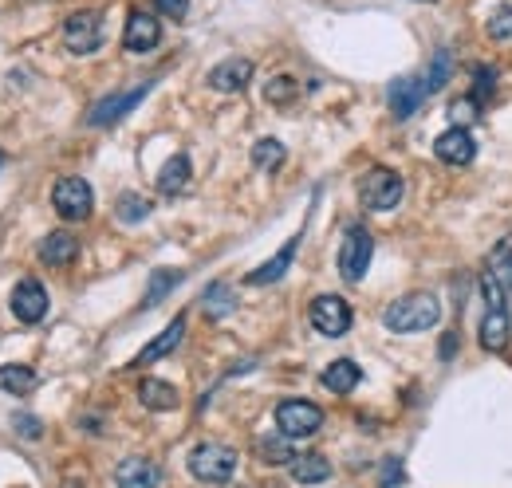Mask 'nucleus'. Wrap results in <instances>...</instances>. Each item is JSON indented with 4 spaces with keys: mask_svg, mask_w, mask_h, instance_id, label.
<instances>
[{
    "mask_svg": "<svg viewBox=\"0 0 512 488\" xmlns=\"http://www.w3.org/2000/svg\"><path fill=\"white\" fill-rule=\"evenodd\" d=\"M40 386V378H36V370L24 363H12V366H0V390L4 394H12V398H24V394H32Z\"/></svg>",
    "mask_w": 512,
    "mask_h": 488,
    "instance_id": "21",
    "label": "nucleus"
},
{
    "mask_svg": "<svg viewBox=\"0 0 512 488\" xmlns=\"http://www.w3.org/2000/svg\"><path fill=\"white\" fill-rule=\"evenodd\" d=\"M150 201L146 197H138V193H123L119 197V205H115V217L123 221V225H138V221H146L150 217Z\"/></svg>",
    "mask_w": 512,
    "mask_h": 488,
    "instance_id": "29",
    "label": "nucleus"
},
{
    "mask_svg": "<svg viewBox=\"0 0 512 488\" xmlns=\"http://www.w3.org/2000/svg\"><path fill=\"white\" fill-rule=\"evenodd\" d=\"M186 185H190V158H186V154H174V158L162 166V174H158V189H162L166 197H178Z\"/></svg>",
    "mask_w": 512,
    "mask_h": 488,
    "instance_id": "23",
    "label": "nucleus"
},
{
    "mask_svg": "<svg viewBox=\"0 0 512 488\" xmlns=\"http://www.w3.org/2000/svg\"><path fill=\"white\" fill-rule=\"evenodd\" d=\"M158 4V12H166L170 20H182L186 12H190V0H154Z\"/></svg>",
    "mask_w": 512,
    "mask_h": 488,
    "instance_id": "38",
    "label": "nucleus"
},
{
    "mask_svg": "<svg viewBox=\"0 0 512 488\" xmlns=\"http://www.w3.org/2000/svg\"><path fill=\"white\" fill-rule=\"evenodd\" d=\"M489 36H493V40H512V4L497 8V12L489 16Z\"/></svg>",
    "mask_w": 512,
    "mask_h": 488,
    "instance_id": "33",
    "label": "nucleus"
},
{
    "mask_svg": "<svg viewBox=\"0 0 512 488\" xmlns=\"http://www.w3.org/2000/svg\"><path fill=\"white\" fill-rule=\"evenodd\" d=\"M438 319H442V304H438V296H430V292H410V296L394 300V304L383 311L386 331H394V335L430 331Z\"/></svg>",
    "mask_w": 512,
    "mask_h": 488,
    "instance_id": "1",
    "label": "nucleus"
},
{
    "mask_svg": "<svg viewBox=\"0 0 512 488\" xmlns=\"http://www.w3.org/2000/svg\"><path fill=\"white\" fill-rule=\"evenodd\" d=\"M386 103H390V115L398 122L414 119L418 107L426 103V83L414 79V75H398V79L386 87Z\"/></svg>",
    "mask_w": 512,
    "mask_h": 488,
    "instance_id": "10",
    "label": "nucleus"
},
{
    "mask_svg": "<svg viewBox=\"0 0 512 488\" xmlns=\"http://www.w3.org/2000/svg\"><path fill=\"white\" fill-rule=\"evenodd\" d=\"M0 166H4V154H0Z\"/></svg>",
    "mask_w": 512,
    "mask_h": 488,
    "instance_id": "40",
    "label": "nucleus"
},
{
    "mask_svg": "<svg viewBox=\"0 0 512 488\" xmlns=\"http://www.w3.org/2000/svg\"><path fill=\"white\" fill-rule=\"evenodd\" d=\"M182 284V272H170V268H158L154 272V280H150V288H146V300H142V307H154L170 288H178Z\"/></svg>",
    "mask_w": 512,
    "mask_h": 488,
    "instance_id": "30",
    "label": "nucleus"
},
{
    "mask_svg": "<svg viewBox=\"0 0 512 488\" xmlns=\"http://www.w3.org/2000/svg\"><path fill=\"white\" fill-rule=\"evenodd\" d=\"M12 315H16L20 323H28V327L48 315V292H44L40 280L24 276V280L16 284V292H12Z\"/></svg>",
    "mask_w": 512,
    "mask_h": 488,
    "instance_id": "11",
    "label": "nucleus"
},
{
    "mask_svg": "<svg viewBox=\"0 0 512 488\" xmlns=\"http://www.w3.org/2000/svg\"><path fill=\"white\" fill-rule=\"evenodd\" d=\"M351 304L343 300V296H316L312 307H308V323L327 335V339H339V335H347L351 331Z\"/></svg>",
    "mask_w": 512,
    "mask_h": 488,
    "instance_id": "6",
    "label": "nucleus"
},
{
    "mask_svg": "<svg viewBox=\"0 0 512 488\" xmlns=\"http://www.w3.org/2000/svg\"><path fill=\"white\" fill-rule=\"evenodd\" d=\"M12 429H16L24 441H40V437H44V422L32 418V414H12Z\"/></svg>",
    "mask_w": 512,
    "mask_h": 488,
    "instance_id": "36",
    "label": "nucleus"
},
{
    "mask_svg": "<svg viewBox=\"0 0 512 488\" xmlns=\"http://www.w3.org/2000/svg\"><path fill=\"white\" fill-rule=\"evenodd\" d=\"M138 402H142L146 410H174V406H178V390H174L170 382H162V378H142Z\"/></svg>",
    "mask_w": 512,
    "mask_h": 488,
    "instance_id": "22",
    "label": "nucleus"
},
{
    "mask_svg": "<svg viewBox=\"0 0 512 488\" xmlns=\"http://www.w3.org/2000/svg\"><path fill=\"white\" fill-rule=\"evenodd\" d=\"M201 307H205V315H209V319H225V315L237 307V296H233V288H229V284H209V288H205V296H201Z\"/></svg>",
    "mask_w": 512,
    "mask_h": 488,
    "instance_id": "25",
    "label": "nucleus"
},
{
    "mask_svg": "<svg viewBox=\"0 0 512 488\" xmlns=\"http://www.w3.org/2000/svg\"><path fill=\"white\" fill-rule=\"evenodd\" d=\"M284 158H288V150H284V142H276V138H260V142L253 146V166L256 170H264V174L280 170Z\"/></svg>",
    "mask_w": 512,
    "mask_h": 488,
    "instance_id": "26",
    "label": "nucleus"
},
{
    "mask_svg": "<svg viewBox=\"0 0 512 488\" xmlns=\"http://www.w3.org/2000/svg\"><path fill=\"white\" fill-rule=\"evenodd\" d=\"M371 256H375V237L363 225H347L343 244H339V276L347 284H359L371 268Z\"/></svg>",
    "mask_w": 512,
    "mask_h": 488,
    "instance_id": "4",
    "label": "nucleus"
},
{
    "mask_svg": "<svg viewBox=\"0 0 512 488\" xmlns=\"http://www.w3.org/2000/svg\"><path fill=\"white\" fill-rule=\"evenodd\" d=\"M64 44L67 52H75V56H91L103 44V20H99V12H91V8L71 12L64 20Z\"/></svg>",
    "mask_w": 512,
    "mask_h": 488,
    "instance_id": "7",
    "label": "nucleus"
},
{
    "mask_svg": "<svg viewBox=\"0 0 512 488\" xmlns=\"http://www.w3.org/2000/svg\"><path fill=\"white\" fill-rule=\"evenodd\" d=\"M449 75H453V56H449V48H438L434 52V63H430V71H426V95H434V91H442L449 83Z\"/></svg>",
    "mask_w": 512,
    "mask_h": 488,
    "instance_id": "27",
    "label": "nucleus"
},
{
    "mask_svg": "<svg viewBox=\"0 0 512 488\" xmlns=\"http://www.w3.org/2000/svg\"><path fill=\"white\" fill-rule=\"evenodd\" d=\"M75 256H79V241L60 229V233H48L44 244H40V260L48 264V268H67V264H75Z\"/></svg>",
    "mask_w": 512,
    "mask_h": 488,
    "instance_id": "17",
    "label": "nucleus"
},
{
    "mask_svg": "<svg viewBox=\"0 0 512 488\" xmlns=\"http://www.w3.org/2000/svg\"><path fill=\"white\" fill-rule=\"evenodd\" d=\"M481 292H485L489 311H493V307H505V288H501V280H497V276H485V280H481Z\"/></svg>",
    "mask_w": 512,
    "mask_h": 488,
    "instance_id": "37",
    "label": "nucleus"
},
{
    "mask_svg": "<svg viewBox=\"0 0 512 488\" xmlns=\"http://www.w3.org/2000/svg\"><path fill=\"white\" fill-rule=\"evenodd\" d=\"M449 119H453V126H469V122H477V99H473V95L453 99V103H449Z\"/></svg>",
    "mask_w": 512,
    "mask_h": 488,
    "instance_id": "32",
    "label": "nucleus"
},
{
    "mask_svg": "<svg viewBox=\"0 0 512 488\" xmlns=\"http://www.w3.org/2000/svg\"><path fill=\"white\" fill-rule=\"evenodd\" d=\"M323 426V410L316 402H304V398H288L276 406V429L288 437V441H300V437H312Z\"/></svg>",
    "mask_w": 512,
    "mask_h": 488,
    "instance_id": "5",
    "label": "nucleus"
},
{
    "mask_svg": "<svg viewBox=\"0 0 512 488\" xmlns=\"http://www.w3.org/2000/svg\"><path fill=\"white\" fill-rule=\"evenodd\" d=\"M150 87H154V83H138V87H130V91H119V95L99 99V103L87 111V126H115L119 119H127L130 111L150 95Z\"/></svg>",
    "mask_w": 512,
    "mask_h": 488,
    "instance_id": "9",
    "label": "nucleus"
},
{
    "mask_svg": "<svg viewBox=\"0 0 512 488\" xmlns=\"http://www.w3.org/2000/svg\"><path fill=\"white\" fill-rule=\"evenodd\" d=\"M402 193H406L402 178H398L394 170H386V166H371V170L359 178V201H363V209H371V213H390V209H398Z\"/></svg>",
    "mask_w": 512,
    "mask_h": 488,
    "instance_id": "3",
    "label": "nucleus"
},
{
    "mask_svg": "<svg viewBox=\"0 0 512 488\" xmlns=\"http://www.w3.org/2000/svg\"><path fill=\"white\" fill-rule=\"evenodd\" d=\"M260 457H264V465H292V461H296V453L288 449V437H284V433H280V441L264 437V441H260Z\"/></svg>",
    "mask_w": 512,
    "mask_h": 488,
    "instance_id": "31",
    "label": "nucleus"
},
{
    "mask_svg": "<svg viewBox=\"0 0 512 488\" xmlns=\"http://www.w3.org/2000/svg\"><path fill=\"white\" fill-rule=\"evenodd\" d=\"M398 485H406V469H402L398 457H386L383 469H379V488H398Z\"/></svg>",
    "mask_w": 512,
    "mask_h": 488,
    "instance_id": "34",
    "label": "nucleus"
},
{
    "mask_svg": "<svg viewBox=\"0 0 512 488\" xmlns=\"http://www.w3.org/2000/svg\"><path fill=\"white\" fill-rule=\"evenodd\" d=\"M434 154H438V162H446V166H469L473 154H477V142H473V134H469L465 126H449L446 134H438Z\"/></svg>",
    "mask_w": 512,
    "mask_h": 488,
    "instance_id": "13",
    "label": "nucleus"
},
{
    "mask_svg": "<svg viewBox=\"0 0 512 488\" xmlns=\"http://www.w3.org/2000/svg\"><path fill=\"white\" fill-rule=\"evenodd\" d=\"M249 79H253V60H245V56L221 60L209 71V87H213V91H225V95H229V91H245Z\"/></svg>",
    "mask_w": 512,
    "mask_h": 488,
    "instance_id": "14",
    "label": "nucleus"
},
{
    "mask_svg": "<svg viewBox=\"0 0 512 488\" xmlns=\"http://www.w3.org/2000/svg\"><path fill=\"white\" fill-rule=\"evenodd\" d=\"M292 477H296V485H320L331 477V461L320 453H304L292 461Z\"/></svg>",
    "mask_w": 512,
    "mask_h": 488,
    "instance_id": "24",
    "label": "nucleus"
},
{
    "mask_svg": "<svg viewBox=\"0 0 512 488\" xmlns=\"http://www.w3.org/2000/svg\"><path fill=\"white\" fill-rule=\"evenodd\" d=\"M300 241H304L300 233H296V237H288V241H284V248H280L272 260H264L256 272H249V284H253V288H264V284L284 280V272H288V268H292V260H296V248H300Z\"/></svg>",
    "mask_w": 512,
    "mask_h": 488,
    "instance_id": "15",
    "label": "nucleus"
},
{
    "mask_svg": "<svg viewBox=\"0 0 512 488\" xmlns=\"http://www.w3.org/2000/svg\"><path fill=\"white\" fill-rule=\"evenodd\" d=\"M162 44V20H154L150 12H130L127 32H123V48L142 56V52H154Z\"/></svg>",
    "mask_w": 512,
    "mask_h": 488,
    "instance_id": "12",
    "label": "nucleus"
},
{
    "mask_svg": "<svg viewBox=\"0 0 512 488\" xmlns=\"http://www.w3.org/2000/svg\"><path fill=\"white\" fill-rule=\"evenodd\" d=\"M182 335H186V315H178V319H174V323H170V327H166V331H162V335H158V339H154V343H150L130 366H150V363H158V359H166V355L182 343Z\"/></svg>",
    "mask_w": 512,
    "mask_h": 488,
    "instance_id": "18",
    "label": "nucleus"
},
{
    "mask_svg": "<svg viewBox=\"0 0 512 488\" xmlns=\"http://www.w3.org/2000/svg\"><path fill=\"white\" fill-rule=\"evenodd\" d=\"M453 347H457V335L449 331L446 339H442V359H449V355H453Z\"/></svg>",
    "mask_w": 512,
    "mask_h": 488,
    "instance_id": "39",
    "label": "nucleus"
},
{
    "mask_svg": "<svg viewBox=\"0 0 512 488\" xmlns=\"http://www.w3.org/2000/svg\"><path fill=\"white\" fill-rule=\"evenodd\" d=\"M158 481H162V473H158V465L146 461V457H127V461L115 469V485L119 488H158Z\"/></svg>",
    "mask_w": 512,
    "mask_h": 488,
    "instance_id": "16",
    "label": "nucleus"
},
{
    "mask_svg": "<svg viewBox=\"0 0 512 488\" xmlns=\"http://www.w3.org/2000/svg\"><path fill=\"white\" fill-rule=\"evenodd\" d=\"M52 205L64 221H87L91 217V205H95V193L83 178H60L52 189Z\"/></svg>",
    "mask_w": 512,
    "mask_h": 488,
    "instance_id": "8",
    "label": "nucleus"
},
{
    "mask_svg": "<svg viewBox=\"0 0 512 488\" xmlns=\"http://www.w3.org/2000/svg\"><path fill=\"white\" fill-rule=\"evenodd\" d=\"M473 79H477V95H473L477 103H481V99H489V95L497 91V71H493V67L477 63V67H473Z\"/></svg>",
    "mask_w": 512,
    "mask_h": 488,
    "instance_id": "35",
    "label": "nucleus"
},
{
    "mask_svg": "<svg viewBox=\"0 0 512 488\" xmlns=\"http://www.w3.org/2000/svg\"><path fill=\"white\" fill-rule=\"evenodd\" d=\"M509 311L505 307H493V311H485V319H481V347L485 351H505V343H509Z\"/></svg>",
    "mask_w": 512,
    "mask_h": 488,
    "instance_id": "20",
    "label": "nucleus"
},
{
    "mask_svg": "<svg viewBox=\"0 0 512 488\" xmlns=\"http://www.w3.org/2000/svg\"><path fill=\"white\" fill-rule=\"evenodd\" d=\"M237 461H241L237 449H229L221 441H201L190 453V473L201 485H225V481H233Z\"/></svg>",
    "mask_w": 512,
    "mask_h": 488,
    "instance_id": "2",
    "label": "nucleus"
},
{
    "mask_svg": "<svg viewBox=\"0 0 512 488\" xmlns=\"http://www.w3.org/2000/svg\"><path fill=\"white\" fill-rule=\"evenodd\" d=\"M296 95H300V83H296L292 75H276V79H268V83H264V99H268L272 107L296 103Z\"/></svg>",
    "mask_w": 512,
    "mask_h": 488,
    "instance_id": "28",
    "label": "nucleus"
},
{
    "mask_svg": "<svg viewBox=\"0 0 512 488\" xmlns=\"http://www.w3.org/2000/svg\"><path fill=\"white\" fill-rule=\"evenodd\" d=\"M320 382L331 394H351V390L363 382V370H359V363H351V359H335V363H327V370L320 374Z\"/></svg>",
    "mask_w": 512,
    "mask_h": 488,
    "instance_id": "19",
    "label": "nucleus"
}]
</instances>
